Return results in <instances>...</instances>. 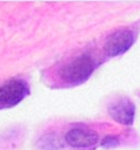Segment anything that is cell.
Masks as SVG:
<instances>
[{
	"mask_svg": "<svg viewBox=\"0 0 140 150\" xmlns=\"http://www.w3.org/2000/svg\"><path fill=\"white\" fill-rule=\"evenodd\" d=\"M99 136L98 134L92 129L84 128V127H77L70 129L66 135L67 143L78 149H88L98 143Z\"/></svg>",
	"mask_w": 140,
	"mask_h": 150,
	"instance_id": "4",
	"label": "cell"
},
{
	"mask_svg": "<svg viewBox=\"0 0 140 150\" xmlns=\"http://www.w3.org/2000/svg\"><path fill=\"white\" fill-rule=\"evenodd\" d=\"M134 42V36L130 30H118L110 35L105 45V51L108 56H118L126 52Z\"/></svg>",
	"mask_w": 140,
	"mask_h": 150,
	"instance_id": "3",
	"label": "cell"
},
{
	"mask_svg": "<svg viewBox=\"0 0 140 150\" xmlns=\"http://www.w3.org/2000/svg\"><path fill=\"white\" fill-rule=\"evenodd\" d=\"M104 147H115L117 144V139H114V137H107L105 141H104Z\"/></svg>",
	"mask_w": 140,
	"mask_h": 150,
	"instance_id": "6",
	"label": "cell"
},
{
	"mask_svg": "<svg viewBox=\"0 0 140 150\" xmlns=\"http://www.w3.org/2000/svg\"><path fill=\"white\" fill-rule=\"evenodd\" d=\"M109 114L123 125H131L134 119V105L126 98L120 99L109 106Z\"/></svg>",
	"mask_w": 140,
	"mask_h": 150,
	"instance_id": "5",
	"label": "cell"
},
{
	"mask_svg": "<svg viewBox=\"0 0 140 150\" xmlns=\"http://www.w3.org/2000/svg\"><path fill=\"white\" fill-rule=\"evenodd\" d=\"M29 94V87L23 80L12 79L0 87V106L9 108L18 104Z\"/></svg>",
	"mask_w": 140,
	"mask_h": 150,
	"instance_id": "2",
	"label": "cell"
},
{
	"mask_svg": "<svg viewBox=\"0 0 140 150\" xmlns=\"http://www.w3.org/2000/svg\"><path fill=\"white\" fill-rule=\"evenodd\" d=\"M94 62L88 56H80L79 58L72 60L67 64L61 69V77L72 84H77L88 80L90 75L93 73Z\"/></svg>",
	"mask_w": 140,
	"mask_h": 150,
	"instance_id": "1",
	"label": "cell"
}]
</instances>
